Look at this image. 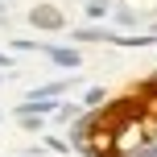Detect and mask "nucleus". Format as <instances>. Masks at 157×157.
Wrapping results in <instances>:
<instances>
[{
  "instance_id": "1",
  "label": "nucleus",
  "mask_w": 157,
  "mask_h": 157,
  "mask_svg": "<svg viewBox=\"0 0 157 157\" xmlns=\"http://www.w3.org/2000/svg\"><path fill=\"white\" fill-rule=\"evenodd\" d=\"M0 62H4V58H0Z\"/></svg>"
}]
</instances>
